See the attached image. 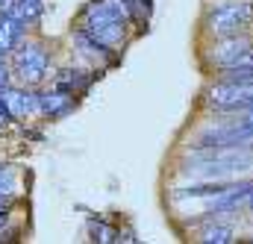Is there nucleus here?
I'll use <instances>...</instances> for the list:
<instances>
[{
	"label": "nucleus",
	"instance_id": "f257e3e1",
	"mask_svg": "<svg viewBox=\"0 0 253 244\" xmlns=\"http://www.w3.org/2000/svg\"><path fill=\"white\" fill-rule=\"evenodd\" d=\"M194 180H227L253 171V147H212L191 150V162L180 168Z\"/></svg>",
	"mask_w": 253,
	"mask_h": 244
},
{
	"label": "nucleus",
	"instance_id": "f03ea898",
	"mask_svg": "<svg viewBox=\"0 0 253 244\" xmlns=\"http://www.w3.org/2000/svg\"><path fill=\"white\" fill-rule=\"evenodd\" d=\"M212 147H253V109L239 112L236 121L206 126L191 150H212Z\"/></svg>",
	"mask_w": 253,
	"mask_h": 244
},
{
	"label": "nucleus",
	"instance_id": "7ed1b4c3",
	"mask_svg": "<svg viewBox=\"0 0 253 244\" xmlns=\"http://www.w3.org/2000/svg\"><path fill=\"white\" fill-rule=\"evenodd\" d=\"M253 24V6L245 0H221L218 6L209 9L206 15V27L209 33H215L218 39L227 36H239L245 27Z\"/></svg>",
	"mask_w": 253,
	"mask_h": 244
},
{
	"label": "nucleus",
	"instance_id": "20e7f679",
	"mask_svg": "<svg viewBox=\"0 0 253 244\" xmlns=\"http://www.w3.org/2000/svg\"><path fill=\"white\" fill-rule=\"evenodd\" d=\"M209 106L215 112H251L253 109V85L242 82H227L221 80L218 85L209 88Z\"/></svg>",
	"mask_w": 253,
	"mask_h": 244
},
{
	"label": "nucleus",
	"instance_id": "39448f33",
	"mask_svg": "<svg viewBox=\"0 0 253 244\" xmlns=\"http://www.w3.org/2000/svg\"><path fill=\"white\" fill-rule=\"evenodd\" d=\"M212 59L218 68H248V65H253V44L242 36H227L215 47Z\"/></svg>",
	"mask_w": 253,
	"mask_h": 244
},
{
	"label": "nucleus",
	"instance_id": "423d86ee",
	"mask_svg": "<svg viewBox=\"0 0 253 244\" xmlns=\"http://www.w3.org/2000/svg\"><path fill=\"white\" fill-rule=\"evenodd\" d=\"M15 68L24 82H39L47 74V53L39 44H27L15 53Z\"/></svg>",
	"mask_w": 253,
	"mask_h": 244
},
{
	"label": "nucleus",
	"instance_id": "0eeeda50",
	"mask_svg": "<svg viewBox=\"0 0 253 244\" xmlns=\"http://www.w3.org/2000/svg\"><path fill=\"white\" fill-rule=\"evenodd\" d=\"M251 191H253V183H233L227 191H221L218 197H209L206 215H230V212L248 206Z\"/></svg>",
	"mask_w": 253,
	"mask_h": 244
},
{
	"label": "nucleus",
	"instance_id": "6e6552de",
	"mask_svg": "<svg viewBox=\"0 0 253 244\" xmlns=\"http://www.w3.org/2000/svg\"><path fill=\"white\" fill-rule=\"evenodd\" d=\"M39 109L44 112V115H50V118H65L71 109H74V103H71V97L65 94V91H44V94H39Z\"/></svg>",
	"mask_w": 253,
	"mask_h": 244
},
{
	"label": "nucleus",
	"instance_id": "1a4fd4ad",
	"mask_svg": "<svg viewBox=\"0 0 253 244\" xmlns=\"http://www.w3.org/2000/svg\"><path fill=\"white\" fill-rule=\"evenodd\" d=\"M3 97H6V103H9V109H12V115L18 118V115H27V112H36L39 109V94H30V91H18V88H3L0 91Z\"/></svg>",
	"mask_w": 253,
	"mask_h": 244
},
{
	"label": "nucleus",
	"instance_id": "9d476101",
	"mask_svg": "<svg viewBox=\"0 0 253 244\" xmlns=\"http://www.w3.org/2000/svg\"><path fill=\"white\" fill-rule=\"evenodd\" d=\"M24 27H27V24H21L15 15H9V12L0 15V50H3V53H9V50L21 41Z\"/></svg>",
	"mask_w": 253,
	"mask_h": 244
},
{
	"label": "nucleus",
	"instance_id": "9b49d317",
	"mask_svg": "<svg viewBox=\"0 0 253 244\" xmlns=\"http://www.w3.org/2000/svg\"><path fill=\"white\" fill-rule=\"evenodd\" d=\"M6 12L15 15L21 24H36V21L42 18V12H44V3H42V0H15Z\"/></svg>",
	"mask_w": 253,
	"mask_h": 244
},
{
	"label": "nucleus",
	"instance_id": "f8f14e48",
	"mask_svg": "<svg viewBox=\"0 0 253 244\" xmlns=\"http://www.w3.org/2000/svg\"><path fill=\"white\" fill-rule=\"evenodd\" d=\"M88 82H91V77H85V71H62L56 80V88L65 94H74V91H85Z\"/></svg>",
	"mask_w": 253,
	"mask_h": 244
},
{
	"label": "nucleus",
	"instance_id": "ddd939ff",
	"mask_svg": "<svg viewBox=\"0 0 253 244\" xmlns=\"http://www.w3.org/2000/svg\"><path fill=\"white\" fill-rule=\"evenodd\" d=\"M74 41H77V47H80L85 56H100V59H109V47H106V44H100L97 39H91L88 33L77 30V33H74Z\"/></svg>",
	"mask_w": 253,
	"mask_h": 244
},
{
	"label": "nucleus",
	"instance_id": "4468645a",
	"mask_svg": "<svg viewBox=\"0 0 253 244\" xmlns=\"http://www.w3.org/2000/svg\"><path fill=\"white\" fill-rule=\"evenodd\" d=\"M200 242H206V244H230V242H236V236H233V230H230V227L209 224V227H203Z\"/></svg>",
	"mask_w": 253,
	"mask_h": 244
},
{
	"label": "nucleus",
	"instance_id": "2eb2a0df",
	"mask_svg": "<svg viewBox=\"0 0 253 244\" xmlns=\"http://www.w3.org/2000/svg\"><path fill=\"white\" fill-rule=\"evenodd\" d=\"M88 227H91V233L97 236V242H121V233L112 230V227H106L103 221H91Z\"/></svg>",
	"mask_w": 253,
	"mask_h": 244
},
{
	"label": "nucleus",
	"instance_id": "dca6fc26",
	"mask_svg": "<svg viewBox=\"0 0 253 244\" xmlns=\"http://www.w3.org/2000/svg\"><path fill=\"white\" fill-rule=\"evenodd\" d=\"M12 191H15V171L6 168V165H0V194L9 197Z\"/></svg>",
	"mask_w": 253,
	"mask_h": 244
},
{
	"label": "nucleus",
	"instance_id": "f3484780",
	"mask_svg": "<svg viewBox=\"0 0 253 244\" xmlns=\"http://www.w3.org/2000/svg\"><path fill=\"white\" fill-rule=\"evenodd\" d=\"M6 85H9V68H6V65H3V59H0V91H3Z\"/></svg>",
	"mask_w": 253,
	"mask_h": 244
},
{
	"label": "nucleus",
	"instance_id": "a211bd4d",
	"mask_svg": "<svg viewBox=\"0 0 253 244\" xmlns=\"http://www.w3.org/2000/svg\"><path fill=\"white\" fill-rule=\"evenodd\" d=\"M141 6H144V12H147V15L153 12V0H141Z\"/></svg>",
	"mask_w": 253,
	"mask_h": 244
},
{
	"label": "nucleus",
	"instance_id": "6ab92c4d",
	"mask_svg": "<svg viewBox=\"0 0 253 244\" xmlns=\"http://www.w3.org/2000/svg\"><path fill=\"white\" fill-rule=\"evenodd\" d=\"M6 224V209H0V227Z\"/></svg>",
	"mask_w": 253,
	"mask_h": 244
},
{
	"label": "nucleus",
	"instance_id": "aec40b11",
	"mask_svg": "<svg viewBox=\"0 0 253 244\" xmlns=\"http://www.w3.org/2000/svg\"><path fill=\"white\" fill-rule=\"evenodd\" d=\"M248 209L253 212V191H251V197H248Z\"/></svg>",
	"mask_w": 253,
	"mask_h": 244
}]
</instances>
